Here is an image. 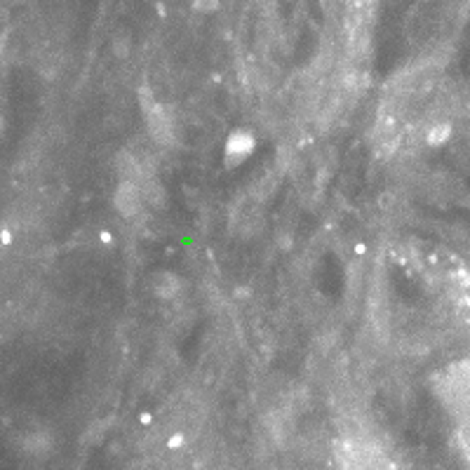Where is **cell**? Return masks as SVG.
<instances>
[{"label": "cell", "mask_w": 470, "mask_h": 470, "mask_svg": "<svg viewBox=\"0 0 470 470\" xmlns=\"http://www.w3.org/2000/svg\"><path fill=\"white\" fill-rule=\"evenodd\" d=\"M139 96H141V111H144L151 136L158 141V144L172 146L174 144V123H172L170 113L165 111V106L151 94V90L144 88L139 92Z\"/></svg>", "instance_id": "obj_1"}, {"label": "cell", "mask_w": 470, "mask_h": 470, "mask_svg": "<svg viewBox=\"0 0 470 470\" xmlns=\"http://www.w3.org/2000/svg\"><path fill=\"white\" fill-rule=\"evenodd\" d=\"M442 398L447 400L449 407H458L466 409L470 402V362L451 365L442 376Z\"/></svg>", "instance_id": "obj_2"}, {"label": "cell", "mask_w": 470, "mask_h": 470, "mask_svg": "<svg viewBox=\"0 0 470 470\" xmlns=\"http://www.w3.org/2000/svg\"><path fill=\"white\" fill-rule=\"evenodd\" d=\"M144 193H141L139 181H132V179H123L116 191V207L123 216L127 219H134L144 212Z\"/></svg>", "instance_id": "obj_3"}, {"label": "cell", "mask_w": 470, "mask_h": 470, "mask_svg": "<svg viewBox=\"0 0 470 470\" xmlns=\"http://www.w3.org/2000/svg\"><path fill=\"white\" fill-rule=\"evenodd\" d=\"M252 148H254V139L249 134H235L228 144V158H235V163H240L245 156H249Z\"/></svg>", "instance_id": "obj_4"}, {"label": "cell", "mask_w": 470, "mask_h": 470, "mask_svg": "<svg viewBox=\"0 0 470 470\" xmlns=\"http://www.w3.org/2000/svg\"><path fill=\"white\" fill-rule=\"evenodd\" d=\"M176 292H179V283H176L174 275L170 273H163L158 278V294L165 296V299H170V296H174Z\"/></svg>", "instance_id": "obj_5"}, {"label": "cell", "mask_w": 470, "mask_h": 470, "mask_svg": "<svg viewBox=\"0 0 470 470\" xmlns=\"http://www.w3.org/2000/svg\"><path fill=\"white\" fill-rule=\"evenodd\" d=\"M458 438H461V445L463 449L470 454V416H463L461 421V431H458Z\"/></svg>", "instance_id": "obj_6"}]
</instances>
